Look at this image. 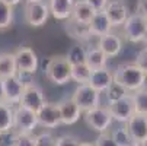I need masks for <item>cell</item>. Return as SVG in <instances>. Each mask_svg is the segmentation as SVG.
Wrapping results in <instances>:
<instances>
[{"label":"cell","mask_w":147,"mask_h":146,"mask_svg":"<svg viewBox=\"0 0 147 146\" xmlns=\"http://www.w3.org/2000/svg\"><path fill=\"white\" fill-rule=\"evenodd\" d=\"M114 80L121 83L130 94L146 88L147 75L140 70L134 63H122L114 72Z\"/></svg>","instance_id":"obj_1"},{"label":"cell","mask_w":147,"mask_h":146,"mask_svg":"<svg viewBox=\"0 0 147 146\" xmlns=\"http://www.w3.org/2000/svg\"><path fill=\"white\" fill-rule=\"evenodd\" d=\"M70 72H71V65L67 61L66 56H53L47 61L44 75L53 85L63 86L71 80Z\"/></svg>","instance_id":"obj_2"},{"label":"cell","mask_w":147,"mask_h":146,"mask_svg":"<svg viewBox=\"0 0 147 146\" xmlns=\"http://www.w3.org/2000/svg\"><path fill=\"white\" fill-rule=\"evenodd\" d=\"M71 99L76 102V105L82 110V113L93 110L96 107H100V92L93 89L89 83L77 85V88L73 92Z\"/></svg>","instance_id":"obj_3"},{"label":"cell","mask_w":147,"mask_h":146,"mask_svg":"<svg viewBox=\"0 0 147 146\" xmlns=\"http://www.w3.org/2000/svg\"><path fill=\"white\" fill-rule=\"evenodd\" d=\"M83 118H85L86 124L95 132L100 133H107L112 124V117L108 111V107H96L93 110L85 111L83 113Z\"/></svg>","instance_id":"obj_4"},{"label":"cell","mask_w":147,"mask_h":146,"mask_svg":"<svg viewBox=\"0 0 147 146\" xmlns=\"http://www.w3.org/2000/svg\"><path fill=\"white\" fill-rule=\"evenodd\" d=\"M146 28H147V19L143 15H140L138 12H134V13H130L127 20L124 22L122 34H124V37H125L127 41L138 44L143 39Z\"/></svg>","instance_id":"obj_5"},{"label":"cell","mask_w":147,"mask_h":146,"mask_svg":"<svg viewBox=\"0 0 147 146\" xmlns=\"http://www.w3.org/2000/svg\"><path fill=\"white\" fill-rule=\"evenodd\" d=\"M45 102L47 101H45L42 88H41L38 83L31 82L28 85H25L22 98H20V102H19V107H24V108L36 114L41 108H42V105Z\"/></svg>","instance_id":"obj_6"},{"label":"cell","mask_w":147,"mask_h":146,"mask_svg":"<svg viewBox=\"0 0 147 146\" xmlns=\"http://www.w3.org/2000/svg\"><path fill=\"white\" fill-rule=\"evenodd\" d=\"M50 18V9L44 0H35V2H26L25 5V20L29 26L38 28L47 24Z\"/></svg>","instance_id":"obj_7"},{"label":"cell","mask_w":147,"mask_h":146,"mask_svg":"<svg viewBox=\"0 0 147 146\" xmlns=\"http://www.w3.org/2000/svg\"><path fill=\"white\" fill-rule=\"evenodd\" d=\"M36 126H38V120L35 113L19 105L13 108V132H16L18 134L20 133L31 134L34 133Z\"/></svg>","instance_id":"obj_8"},{"label":"cell","mask_w":147,"mask_h":146,"mask_svg":"<svg viewBox=\"0 0 147 146\" xmlns=\"http://www.w3.org/2000/svg\"><path fill=\"white\" fill-rule=\"evenodd\" d=\"M15 63H16V70L19 73H29L35 75L39 66V60L36 53L31 47H20L15 53Z\"/></svg>","instance_id":"obj_9"},{"label":"cell","mask_w":147,"mask_h":146,"mask_svg":"<svg viewBox=\"0 0 147 146\" xmlns=\"http://www.w3.org/2000/svg\"><path fill=\"white\" fill-rule=\"evenodd\" d=\"M108 20L112 28H119L130 16V6L127 0H109V3L105 9Z\"/></svg>","instance_id":"obj_10"},{"label":"cell","mask_w":147,"mask_h":146,"mask_svg":"<svg viewBox=\"0 0 147 146\" xmlns=\"http://www.w3.org/2000/svg\"><path fill=\"white\" fill-rule=\"evenodd\" d=\"M107 107H108V111H109L112 120H115L121 124H127V121L136 114L134 113V104H133V99H131V94L127 95L125 98H122V99H119V101L108 104Z\"/></svg>","instance_id":"obj_11"},{"label":"cell","mask_w":147,"mask_h":146,"mask_svg":"<svg viewBox=\"0 0 147 146\" xmlns=\"http://www.w3.org/2000/svg\"><path fill=\"white\" fill-rule=\"evenodd\" d=\"M38 126L44 129H55L61 124V115L58 104L55 102H45L42 108L36 113Z\"/></svg>","instance_id":"obj_12"},{"label":"cell","mask_w":147,"mask_h":146,"mask_svg":"<svg viewBox=\"0 0 147 146\" xmlns=\"http://www.w3.org/2000/svg\"><path fill=\"white\" fill-rule=\"evenodd\" d=\"M25 85L20 82L16 75L7 79H3V94H5V102L10 107H18L20 98H22Z\"/></svg>","instance_id":"obj_13"},{"label":"cell","mask_w":147,"mask_h":146,"mask_svg":"<svg viewBox=\"0 0 147 146\" xmlns=\"http://www.w3.org/2000/svg\"><path fill=\"white\" fill-rule=\"evenodd\" d=\"M134 145L147 143V117L134 114L125 124Z\"/></svg>","instance_id":"obj_14"},{"label":"cell","mask_w":147,"mask_h":146,"mask_svg":"<svg viewBox=\"0 0 147 146\" xmlns=\"http://www.w3.org/2000/svg\"><path fill=\"white\" fill-rule=\"evenodd\" d=\"M58 108L61 115V124H64V126H71V124L77 123L83 115L82 110L76 105V102L71 98H64L63 101H60Z\"/></svg>","instance_id":"obj_15"},{"label":"cell","mask_w":147,"mask_h":146,"mask_svg":"<svg viewBox=\"0 0 147 146\" xmlns=\"http://www.w3.org/2000/svg\"><path fill=\"white\" fill-rule=\"evenodd\" d=\"M98 47L100 48V51L108 58L109 57H117L122 50V39L115 32H109L107 35L98 38Z\"/></svg>","instance_id":"obj_16"},{"label":"cell","mask_w":147,"mask_h":146,"mask_svg":"<svg viewBox=\"0 0 147 146\" xmlns=\"http://www.w3.org/2000/svg\"><path fill=\"white\" fill-rule=\"evenodd\" d=\"M114 82V72H111L108 67L103 69H96L90 72V77H89V85L96 89L98 92H105L108 89V86Z\"/></svg>","instance_id":"obj_17"},{"label":"cell","mask_w":147,"mask_h":146,"mask_svg":"<svg viewBox=\"0 0 147 146\" xmlns=\"http://www.w3.org/2000/svg\"><path fill=\"white\" fill-rule=\"evenodd\" d=\"M50 15L57 20H67L71 16L74 0H48Z\"/></svg>","instance_id":"obj_18"},{"label":"cell","mask_w":147,"mask_h":146,"mask_svg":"<svg viewBox=\"0 0 147 146\" xmlns=\"http://www.w3.org/2000/svg\"><path fill=\"white\" fill-rule=\"evenodd\" d=\"M89 26V31H90V35L92 37H103L109 32H112V26L109 24V20L105 15V12H99V13H95L93 18L90 19V22L88 24Z\"/></svg>","instance_id":"obj_19"},{"label":"cell","mask_w":147,"mask_h":146,"mask_svg":"<svg viewBox=\"0 0 147 146\" xmlns=\"http://www.w3.org/2000/svg\"><path fill=\"white\" fill-rule=\"evenodd\" d=\"M64 28H66V32L76 41H88L90 39V31H89V26L88 24H82V22H77V20L69 18L67 20H64Z\"/></svg>","instance_id":"obj_20"},{"label":"cell","mask_w":147,"mask_h":146,"mask_svg":"<svg viewBox=\"0 0 147 146\" xmlns=\"http://www.w3.org/2000/svg\"><path fill=\"white\" fill-rule=\"evenodd\" d=\"M85 63L90 67V70L103 69V67H107L108 57L100 51V48L98 45H93V47L86 48V61Z\"/></svg>","instance_id":"obj_21"},{"label":"cell","mask_w":147,"mask_h":146,"mask_svg":"<svg viewBox=\"0 0 147 146\" xmlns=\"http://www.w3.org/2000/svg\"><path fill=\"white\" fill-rule=\"evenodd\" d=\"M95 12L92 10V7L85 2V0H77L73 5V10H71V19L77 20L82 24H89L90 19L93 18Z\"/></svg>","instance_id":"obj_22"},{"label":"cell","mask_w":147,"mask_h":146,"mask_svg":"<svg viewBox=\"0 0 147 146\" xmlns=\"http://www.w3.org/2000/svg\"><path fill=\"white\" fill-rule=\"evenodd\" d=\"M18 73L15 56L12 53H2L0 54V79H7Z\"/></svg>","instance_id":"obj_23"},{"label":"cell","mask_w":147,"mask_h":146,"mask_svg":"<svg viewBox=\"0 0 147 146\" xmlns=\"http://www.w3.org/2000/svg\"><path fill=\"white\" fill-rule=\"evenodd\" d=\"M13 130V107L0 102V133Z\"/></svg>","instance_id":"obj_24"},{"label":"cell","mask_w":147,"mask_h":146,"mask_svg":"<svg viewBox=\"0 0 147 146\" xmlns=\"http://www.w3.org/2000/svg\"><path fill=\"white\" fill-rule=\"evenodd\" d=\"M90 67L86 63L82 65H74L71 66V72H70V77L71 80H74L77 85H83V83H88L89 77H90Z\"/></svg>","instance_id":"obj_25"},{"label":"cell","mask_w":147,"mask_h":146,"mask_svg":"<svg viewBox=\"0 0 147 146\" xmlns=\"http://www.w3.org/2000/svg\"><path fill=\"white\" fill-rule=\"evenodd\" d=\"M103 94H105V98H107V102H108V104L115 102V101H119V99L125 98L127 95H130V92L125 89L121 83H118V82H115V80L108 86V89L105 91Z\"/></svg>","instance_id":"obj_26"},{"label":"cell","mask_w":147,"mask_h":146,"mask_svg":"<svg viewBox=\"0 0 147 146\" xmlns=\"http://www.w3.org/2000/svg\"><path fill=\"white\" fill-rule=\"evenodd\" d=\"M131 99L134 104V113L147 117V88H143L137 92H133Z\"/></svg>","instance_id":"obj_27"},{"label":"cell","mask_w":147,"mask_h":146,"mask_svg":"<svg viewBox=\"0 0 147 146\" xmlns=\"http://www.w3.org/2000/svg\"><path fill=\"white\" fill-rule=\"evenodd\" d=\"M13 20H15L13 7L0 2V31H7L9 28H12Z\"/></svg>","instance_id":"obj_28"},{"label":"cell","mask_w":147,"mask_h":146,"mask_svg":"<svg viewBox=\"0 0 147 146\" xmlns=\"http://www.w3.org/2000/svg\"><path fill=\"white\" fill-rule=\"evenodd\" d=\"M66 58H67V61H69L71 66L85 63V61H86V48L83 47L82 44H74L67 51Z\"/></svg>","instance_id":"obj_29"},{"label":"cell","mask_w":147,"mask_h":146,"mask_svg":"<svg viewBox=\"0 0 147 146\" xmlns=\"http://www.w3.org/2000/svg\"><path fill=\"white\" fill-rule=\"evenodd\" d=\"M111 137L115 140V143L118 146H133V140H131V136L127 130V127H125V124H122V126L117 127L115 130H112L111 133Z\"/></svg>","instance_id":"obj_30"},{"label":"cell","mask_w":147,"mask_h":146,"mask_svg":"<svg viewBox=\"0 0 147 146\" xmlns=\"http://www.w3.org/2000/svg\"><path fill=\"white\" fill-rule=\"evenodd\" d=\"M80 139L73 134H61L55 137V146H80Z\"/></svg>","instance_id":"obj_31"},{"label":"cell","mask_w":147,"mask_h":146,"mask_svg":"<svg viewBox=\"0 0 147 146\" xmlns=\"http://www.w3.org/2000/svg\"><path fill=\"white\" fill-rule=\"evenodd\" d=\"M15 146H36V137H35L34 133H31V134H26V133L16 134Z\"/></svg>","instance_id":"obj_32"},{"label":"cell","mask_w":147,"mask_h":146,"mask_svg":"<svg viewBox=\"0 0 147 146\" xmlns=\"http://www.w3.org/2000/svg\"><path fill=\"white\" fill-rule=\"evenodd\" d=\"M35 137H36V146H55V137L50 132L35 134Z\"/></svg>","instance_id":"obj_33"},{"label":"cell","mask_w":147,"mask_h":146,"mask_svg":"<svg viewBox=\"0 0 147 146\" xmlns=\"http://www.w3.org/2000/svg\"><path fill=\"white\" fill-rule=\"evenodd\" d=\"M134 65H136L140 70H143V72L147 75V47H143V48L138 51Z\"/></svg>","instance_id":"obj_34"},{"label":"cell","mask_w":147,"mask_h":146,"mask_svg":"<svg viewBox=\"0 0 147 146\" xmlns=\"http://www.w3.org/2000/svg\"><path fill=\"white\" fill-rule=\"evenodd\" d=\"M16 134H18V133L13 132V130L0 133V146H15Z\"/></svg>","instance_id":"obj_35"},{"label":"cell","mask_w":147,"mask_h":146,"mask_svg":"<svg viewBox=\"0 0 147 146\" xmlns=\"http://www.w3.org/2000/svg\"><path fill=\"white\" fill-rule=\"evenodd\" d=\"M93 145H95V146H118V145L115 143V140L111 137L109 132H107V133H100Z\"/></svg>","instance_id":"obj_36"},{"label":"cell","mask_w":147,"mask_h":146,"mask_svg":"<svg viewBox=\"0 0 147 146\" xmlns=\"http://www.w3.org/2000/svg\"><path fill=\"white\" fill-rule=\"evenodd\" d=\"M85 2L92 7V10L95 13H99V12H105V9H107L109 0H85Z\"/></svg>","instance_id":"obj_37"},{"label":"cell","mask_w":147,"mask_h":146,"mask_svg":"<svg viewBox=\"0 0 147 146\" xmlns=\"http://www.w3.org/2000/svg\"><path fill=\"white\" fill-rule=\"evenodd\" d=\"M137 12L147 19V0H137Z\"/></svg>","instance_id":"obj_38"},{"label":"cell","mask_w":147,"mask_h":146,"mask_svg":"<svg viewBox=\"0 0 147 146\" xmlns=\"http://www.w3.org/2000/svg\"><path fill=\"white\" fill-rule=\"evenodd\" d=\"M0 2H3V3H6V5H9V6H12V7H15L16 5H19L22 0H0Z\"/></svg>","instance_id":"obj_39"},{"label":"cell","mask_w":147,"mask_h":146,"mask_svg":"<svg viewBox=\"0 0 147 146\" xmlns=\"http://www.w3.org/2000/svg\"><path fill=\"white\" fill-rule=\"evenodd\" d=\"M0 102H5V94H3V80L0 79Z\"/></svg>","instance_id":"obj_40"},{"label":"cell","mask_w":147,"mask_h":146,"mask_svg":"<svg viewBox=\"0 0 147 146\" xmlns=\"http://www.w3.org/2000/svg\"><path fill=\"white\" fill-rule=\"evenodd\" d=\"M141 43L147 47V28H146V31H144V35H143V39H141Z\"/></svg>","instance_id":"obj_41"},{"label":"cell","mask_w":147,"mask_h":146,"mask_svg":"<svg viewBox=\"0 0 147 146\" xmlns=\"http://www.w3.org/2000/svg\"><path fill=\"white\" fill-rule=\"evenodd\" d=\"M80 146H95L93 143H90V142H82L80 143Z\"/></svg>","instance_id":"obj_42"},{"label":"cell","mask_w":147,"mask_h":146,"mask_svg":"<svg viewBox=\"0 0 147 146\" xmlns=\"http://www.w3.org/2000/svg\"><path fill=\"white\" fill-rule=\"evenodd\" d=\"M133 146H147V143H138V145H133Z\"/></svg>","instance_id":"obj_43"},{"label":"cell","mask_w":147,"mask_h":146,"mask_svg":"<svg viewBox=\"0 0 147 146\" xmlns=\"http://www.w3.org/2000/svg\"><path fill=\"white\" fill-rule=\"evenodd\" d=\"M26 2H35V0H26Z\"/></svg>","instance_id":"obj_44"}]
</instances>
